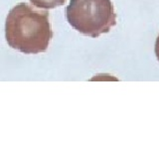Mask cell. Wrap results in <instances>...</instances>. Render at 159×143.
<instances>
[{"instance_id": "obj_1", "label": "cell", "mask_w": 159, "mask_h": 143, "mask_svg": "<svg viewBox=\"0 0 159 143\" xmlns=\"http://www.w3.org/2000/svg\"><path fill=\"white\" fill-rule=\"evenodd\" d=\"M53 37L49 12L20 3L9 11L5 21L8 45L26 55L46 52Z\"/></svg>"}, {"instance_id": "obj_2", "label": "cell", "mask_w": 159, "mask_h": 143, "mask_svg": "<svg viewBox=\"0 0 159 143\" xmlns=\"http://www.w3.org/2000/svg\"><path fill=\"white\" fill-rule=\"evenodd\" d=\"M66 16L75 30L92 38L108 33L116 24L111 0H71Z\"/></svg>"}, {"instance_id": "obj_3", "label": "cell", "mask_w": 159, "mask_h": 143, "mask_svg": "<svg viewBox=\"0 0 159 143\" xmlns=\"http://www.w3.org/2000/svg\"><path fill=\"white\" fill-rule=\"evenodd\" d=\"M34 6L43 9H53L58 6H62L66 0H30Z\"/></svg>"}]
</instances>
